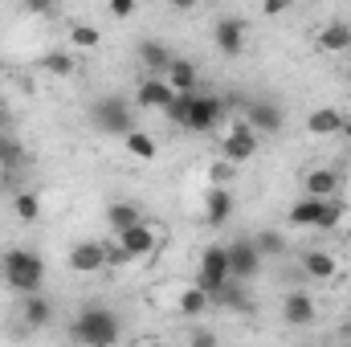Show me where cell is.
Masks as SVG:
<instances>
[{"label": "cell", "instance_id": "cell-8", "mask_svg": "<svg viewBox=\"0 0 351 347\" xmlns=\"http://www.w3.org/2000/svg\"><path fill=\"white\" fill-rule=\"evenodd\" d=\"M213 37H217V49H221L225 58H241V45H245V21H237V16H221L217 29H213Z\"/></svg>", "mask_w": 351, "mask_h": 347}, {"label": "cell", "instance_id": "cell-15", "mask_svg": "<svg viewBox=\"0 0 351 347\" xmlns=\"http://www.w3.org/2000/svg\"><path fill=\"white\" fill-rule=\"evenodd\" d=\"M343 119H348V115H339L335 106H319V110L306 115V131H311V135H339V131H343Z\"/></svg>", "mask_w": 351, "mask_h": 347}, {"label": "cell", "instance_id": "cell-4", "mask_svg": "<svg viewBox=\"0 0 351 347\" xmlns=\"http://www.w3.org/2000/svg\"><path fill=\"white\" fill-rule=\"evenodd\" d=\"M94 123H98V131H106V135H127V131H135V115H131V106H127L123 98H98V102H94Z\"/></svg>", "mask_w": 351, "mask_h": 347}, {"label": "cell", "instance_id": "cell-34", "mask_svg": "<svg viewBox=\"0 0 351 347\" xmlns=\"http://www.w3.org/2000/svg\"><path fill=\"white\" fill-rule=\"evenodd\" d=\"M106 261H110V265H119V261H131V254H127L123 246H106Z\"/></svg>", "mask_w": 351, "mask_h": 347}, {"label": "cell", "instance_id": "cell-25", "mask_svg": "<svg viewBox=\"0 0 351 347\" xmlns=\"http://www.w3.org/2000/svg\"><path fill=\"white\" fill-rule=\"evenodd\" d=\"M12 213H16L21 225H33V221L41 217V196H37V192H16V196H12Z\"/></svg>", "mask_w": 351, "mask_h": 347}, {"label": "cell", "instance_id": "cell-2", "mask_svg": "<svg viewBox=\"0 0 351 347\" xmlns=\"http://www.w3.org/2000/svg\"><path fill=\"white\" fill-rule=\"evenodd\" d=\"M41 278H45V265H41L37 254H29V250H8L4 254V282L12 290L33 294V290H41Z\"/></svg>", "mask_w": 351, "mask_h": 347}, {"label": "cell", "instance_id": "cell-23", "mask_svg": "<svg viewBox=\"0 0 351 347\" xmlns=\"http://www.w3.org/2000/svg\"><path fill=\"white\" fill-rule=\"evenodd\" d=\"M21 164H25V147H21V139H16L12 131H0V168L12 172V168H21Z\"/></svg>", "mask_w": 351, "mask_h": 347}, {"label": "cell", "instance_id": "cell-11", "mask_svg": "<svg viewBox=\"0 0 351 347\" xmlns=\"http://www.w3.org/2000/svg\"><path fill=\"white\" fill-rule=\"evenodd\" d=\"M282 319H286L290 327H311V323H315V298H311L306 290H290L286 302H282Z\"/></svg>", "mask_w": 351, "mask_h": 347}, {"label": "cell", "instance_id": "cell-12", "mask_svg": "<svg viewBox=\"0 0 351 347\" xmlns=\"http://www.w3.org/2000/svg\"><path fill=\"white\" fill-rule=\"evenodd\" d=\"M119 246H123L131 258H147V254L156 250V229H152L147 221H139V225H131V229L119 233Z\"/></svg>", "mask_w": 351, "mask_h": 347}, {"label": "cell", "instance_id": "cell-7", "mask_svg": "<svg viewBox=\"0 0 351 347\" xmlns=\"http://www.w3.org/2000/svg\"><path fill=\"white\" fill-rule=\"evenodd\" d=\"M229 274H233L237 282H254V278L262 274V250H258V241H237V246H229Z\"/></svg>", "mask_w": 351, "mask_h": 347}, {"label": "cell", "instance_id": "cell-10", "mask_svg": "<svg viewBox=\"0 0 351 347\" xmlns=\"http://www.w3.org/2000/svg\"><path fill=\"white\" fill-rule=\"evenodd\" d=\"M106 265V246L102 241H78L70 250V270L74 274H98Z\"/></svg>", "mask_w": 351, "mask_h": 347}, {"label": "cell", "instance_id": "cell-9", "mask_svg": "<svg viewBox=\"0 0 351 347\" xmlns=\"http://www.w3.org/2000/svg\"><path fill=\"white\" fill-rule=\"evenodd\" d=\"M241 115L258 135H278L282 131V106H274V102H245Z\"/></svg>", "mask_w": 351, "mask_h": 347}, {"label": "cell", "instance_id": "cell-17", "mask_svg": "<svg viewBox=\"0 0 351 347\" xmlns=\"http://www.w3.org/2000/svg\"><path fill=\"white\" fill-rule=\"evenodd\" d=\"M302 188H306V196H335L339 192V172L335 168H315V172H306Z\"/></svg>", "mask_w": 351, "mask_h": 347}, {"label": "cell", "instance_id": "cell-38", "mask_svg": "<svg viewBox=\"0 0 351 347\" xmlns=\"http://www.w3.org/2000/svg\"><path fill=\"white\" fill-rule=\"evenodd\" d=\"M168 4H172V8H180V12H184V8H192V4H200V0H168Z\"/></svg>", "mask_w": 351, "mask_h": 347}, {"label": "cell", "instance_id": "cell-14", "mask_svg": "<svg viewBox=\"0 0 351 347\" xmlns=\"http://www.w3.org/2000/svg\"><path fill=\"white\" fill-rule=\"evenodd\" d=\"M319 49L323 53H348L351 49V25L348 21H327L319 33Z\"/></svg>", "mask_w": 351, "mask_h": 347}, {"label": "cell", "instance_id": "cell-21", "mask_svg": "<svg viewBox=\"0 0 351 347\" xmlns=\"http://www.w3.org/2000/svg\"><path fill=\"white\" fill-rule=\"evenodd\" d=\"M323 200H327V196H302V200L290 208V225L315 229V221H319V213H323Z\"/></svg>", "mask_w": 351, "mask_h": 347}, {"label": "cell", "instance_id": "cell-1", "mask_svg": "<svg viewBox=\"0 0 351 347\" xmlns=\"http://www.w3.org/2000/svg\"><path fill=\"white\" fill-rule=\"evenodd\" d=\"M70 331H74L78 344H90V347H110V344H119V335H123L119 315L110 307H86Z\"/></svg>", "mask_w": 351, "mask_h": 347}, {"label": "cell", "instance_id": "cell-18", "mask_svg": "<svg viewBox=\"0 0 351 347\" xmlns=\"http://www.w3.org/2000/svg\"><path fill=\"white\" fill-rule=\"evenodd\" d=\"M335 258L331 254H323V250H311V254H302V274L306 278H315V282H327V278H335Z\"/></svg>", "mask_w": 351, "mask_h": 347}, {"label": "cell", "instance_id": "cell-20", "mask_svg": "<svg viewBox=\"0 0 351 347\" xmlns=\"http://www.w3.org/2000/svg\"><path fill=\"white\" fill-rule=\"evenodd\" d=\"M25 323L29 327H45L49 319H53V307H49V298L41 294V290H33V294H25Z\"/></svg>", "mask_w": 351, "mask_h": 347}, {"label": "cell", "instance_id": "cell-6", "mask_svg": "<svg viewBox=\"0 0 351 347\" xmlns=\"http://www.w3.org/2000/svg\"><path fill=\"white\" fill-rule=\"evenodd\" d=\"M221 152H225V160H229V164H250V160H254V152H258V131H254L245 119H233V127H229V135H225Z\"/></svg>", "mask_w": 351, "mask_h": 347}, {"label": "cell", "instance_id": "cell-3", "mask_svg": "<svg viewBox=\"0 0 351 347\" xmlns=\"http://www.w3.org/2000/svg\"><path fill=\"white\" fill-rule=\"evenodd\" d=\"M225 282H233V274H229V246H208V250L200 254L196 286H200V290H208V298H213Z\"/></svg>", "mask_w": 351, "mask_h": 347}, {"label": "cell", "instance_id": "cell-31", "mask_svg": "<svg viewBox=\"0 0 351 347\" xmlns=\"http://www.w3.org/2000/svg\"><path fill=\"white\" fill-rule=\"evenodd\" d=\"M70 41H74V49H98L102 37H98L94 25H74V29H70Z\"/></svg>", "mask_w": 351, "mask_h": 347}, {"label": "cell", "instance_id": "cell-13", "mask_svg": "<svg viewBox=\"0 0 351 347\" xmlns=\"http://www.w3.org/2000/svg\"><path fill=\"white\" fill-rule=\"evenodd\" d=\"M139 106L143 110H168V102L176 98L172 82H164V78H143V86H139Z\"/></svg>", "mask_w": 351, "mask_h": 347}, {"label": "cell", "instance_id": "cell-30", "mask_svg": "<svg viewBox=\"0 0 351 347\" xmlns=\"http://www.w3.org/2000/svg\"><path fill=\"white\" fill-rule=\"evenodd\" d=\"M343 213H348V204L335 200V196H327V200H323V213H319V221H315V229H335V225L343 221Z\"/></svg>", "mask_w": 351, "mask_h": 347}, {"label": "cell", "instance_id": "cell-39", "mask_svg": "<svg viewBox=\"0 0 351 347\" xmlns=\"http://www.w3.org/2000/svg\"><path fill=\"white\" fill-rule=\"evenodd\" d=\"M339 135H343V139L351 143V119H343V131H339Z\"/></svg>", "mask_w": 351, "mask_h": 347}, {"label": "cell", "instance_id": "cell-40", "mask_svg": "<svg viewBox=\"0 0 351 347\" xmlns=\"http://www.w3.org/2000/svg\"><path fill=\"white\" fill-rule=\"evenodd\" d=\"M4 123H8V110H4V102H0V131H4Z\"/></svg>", "mask_w": 351, "mask_h": 347}, {"label": "cell", "instance_id": "cell-28", "mask_svg": "<svg viewBox=\"0 0 351 347\" xmlns=\"http://www.w3.org/2000/svg\"><path fill=\"white\" fill-rule=\"evenodd\" d=\"M123 139H127V152H131L135 160H156V156H160L156 139H152V135H143V131H127Z\"/></svg>", "mask_w": 351, "mask_h": 347}, {"label": "cell", "instance_id": "cell-5", "mask_svg": "<svg viewBox=\"0 0 351 347\" xmlns=\"http://www.w3.org/2000/svg\"><path fill=\"white\" fill-rule=\"evenodd\" d=\"M221 119H225V98H217V94H196V102H192V115H188L184 131L208 135V131H217V127H221Z\"/></svg>", "mask_w": 351, "mask_h": 347}, {"label": "cell", "instance_id": "cell-32", "mask_svg": "<svg viewBox=\"0 0 351 347\" xmlns=\"http://www.w3.org/2000/svg\"><path fill=\"white\" fill-rule=\"evenodd\" d=\"M254 241H258L262 254H286V237H282V233H258Z\"/></svg>", "mask_w": 351, "mask_h": 347}, {"label": "cell", "instance_id": "cell-24", "mask_svg": "<svg viewBox=\"0 0 351 347\" xmlns=\"http://www.w3.org/2000/svg\"><path fill=\"white\" fill-rule=\"evenodd\" d=\"M41 66H45V74H53V78H70V74L78 70L74 53H66V49H49V53L41 58Z\"/></svg>", "mask_w": 351, "mask_h": 347}, {"label": "cell", "instance_id": "cell-36", "mask_svg": "<svg viewBox=\"0 0 351 347\" xmlns=\"http://www.w3.org/2000/svg\"><path fill=\"white\" fill-rule=\"evenodd\" d=\"M262 8H265V16H278V12H286V0H265Z\"/></svg>", "mask_w": 351, "mask_h": 347}, {"label": "cell", "instance_id": "cell-37", "mask_svg": "<svg viewBox=\"0 0 351 347\" xmlns=\"http://www.w3.org/2000/svg\"><path fill=\"white\" fill-rule=\"evenodd\" d=\"M192 344H208V347H213V331H196V335H192Z\"/></svg>", "mask_w": 351, "mask_h": 347}, {"label": "cell", "instance_id": "cell-22", "mask_svg": "<svg viewBox=\"0 0 351 347\" xmlns=\"http://www.w3.org/2000/svg\"><path fill=\"white\" fill-rule=\"evenodd\" d=\"M139 62H143L147 70H168V66H172V49H168L164 41H143V45H139Z\"/></svg>", "mask_w": 351, "mask_h": 347}, {"label": "cell", "instance_id": "cell-26", "mask_svg": "<svg viewBox=\"0 0 351 347\" xmlns=\"http://www.w3.org/2000/svg\"><path fill=\"white\" fill-rule=\"evenodd\" d=\"M208 307H213V298H208V290H200L196 282L180 294V315H208Z\"/></svg>", "mask_w": 351, "mask_h": 347}, {"label": "cell", "instance_id": "cell-35", "mask_svg": "<svg viewBox=\"0 0 351 347\" xmlns=\"http://www.w3.org/2000/svg\"><path fill=\"white\" fill-rule=\"evenodd\" d=\"M25 8H29V12H49L53 0H25Z\"/></svg>", "mask_w": 351, "mask_h": 347}, {"label": "cell", "instance_id": "cell-29", "mask_svg": "<svg viewBox=\"0 0 351 347\" xmlns=\"http://www.w3.org/2000/svg\"><path fill=\"white\" fill-rule=\"evenodd\" d=\"M192 102H196V90H176V98L168 102V119H172L176 127H184L188 123V115H192Z\"/></svg>", "mask_w": 351, "mask_h": 347}, {"label": "cell", "instance_id": "cell-27", "mask_svg": "<svg viewBox=\"0 0 351 347\" xmlns=\"http://www.w3.org/2000/svg\"><path fill=\"white\" fill-rule=\"evenodd\" d=\"M164 74H168L172 90H196V66L184 62V58H172V66H168Z\"/></svg>", "mask_w": 351, "mask_h": 347}, {"label": "cell", "instance_id": "cell-33", "mask_svg": "<svg viewBox=\"0 0 351 347\" xmlns=\"http://www.w3.org/2000/svg\"><path fill=\"white\" fill-rule=\"evenodd\" d=\"M131 12H135V0H110V16L114 21H127Z\"/></svg>", "mask_w": 351, "mask_h": 347}, {"label": "cell", "instance_id": "cell-16", "mask_svg": "<svg viewBox=\"0 0 351 347\" xmlns=\"http://www.w3.org/2000/svg\"><path fill=\"white\" fill-rule=\"evenodd\" d=\"M204 217H208V225H225V221L233 217V196H229V188H208V196H204Z\"/></svg>", "mask_w": 351, "mask_h": 347}, {"label": "cell", "instance_id": "cell-19", "mask_svg": "<svg viewBox=\"0 0 351 347\" xmlns=\"http://www.w3.org/2000/svg\"><path fill=\"white\" fill-rule=\"evenodd\" d=\"M106 221H110V229L114 233H123V229H131V225H139V221H147L131 200H114L110 208H106Z\"/></svg>", "mask_w": 351, "mask_h": 347}]
</instances>
